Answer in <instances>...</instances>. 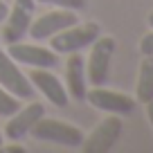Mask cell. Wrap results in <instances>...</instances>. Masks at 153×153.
Wrapping results in <instances>:
<instances>
[{
    "instance_id": "9c48e42d",
    "label": "cell",
    "mask_w": 153,
    "mask_h": 153,
    "mask_svg": "<svg viewBox=\"0 0 153 153\" xmlns=\"http://www.w3.org/2000/svg\"><path fill=\"white\" fill-rule=\"evenodd\" d=\"M79 20V11H72V9H59V7H52L50 11H45L43 16H36L29 25V36L34 41H48L50 36H54L56 32L65 29L68 25L76 23Z\"/></svg>"
},
{
    "instance_id": "30bf717a",
    "label": "cell",
    "mask_w": 153,
    "mask_h": 153,
    "mask_svg": "<svg viewBox=\"0 0 153 153\" xmlns=\"http://www.w3.org/2000/svg\"><path fill=\"white\" fill-rule=\"evenodd\" d=\"M43 115H45V106L41 104V101L27 99V104H25V106H18V110L9 115V120H7V124H5L2 135H5L9 142H20L25 135H29L32 126L36 124Z\"/></svg>"
},
{
    "instance_id": "277c9868",
    "label": "cell",
    "mask_w": 153,
    "mask_h": 153,
    "mask_svg": "<svg viewBox=\"0 0 153 153\" xmlns=\"http://www.w3.org/2000/svg\"><path fill=\"white\" fill-rule=\"evenodd\" d=\"M122 131H124V124L120 115H106L90 133L83 135V142L79 149L83 153H108L122 137Z\"/></svg>"
},
{
    "instance_id": "3957f363",
    "label": "cell",
    "mask_w": 153,
    "mask_h": 153,
    "mask_svg": "<svg viewBox=\"0 0 153 153\" xmlns=\"http://www.w3.org/2000/svg\"><path fill=\"white\" fill-rule=\"evenodd\" d=\"M115 52H117V41L113 36H106V34H101L90 45V54L86 59L88 86H106Z\"/></svg>"
},
{
    "instance_id": "8fae6325",
    "label": "cell",
    "mask_w": 153,
    "mask_h": 153,
    "mask_svg": "<svg viewBox=\"0 0 153 153\" xmlns=\"http://www.w3.org/2000/svg\"><path fill=\"white\" fill-rule=\"evenodd\" d=\"M0 86L9 90L14 97H18L20 101H27L34 97V88L29 83L27 74L20 70V65L7 54V50L0 48Z\"/></svg>"
},
{
    "instance_id": "6da1fadb",
    "label": "cell",
    "mask_w": 153,
    "mask_h": 153,
    "mask_svg": "<svg viewBox=\"0 0 153 153\" xmlns=\"http://www.w3.org/2000/svg\"><path fill=\"white\" fill-rule=\"evenodd\" d=\"M101 36V25L95 20H86V23H72L65 29L56 32L54 36L48 38L50 50H54L56 54H72L81 52V50L90 48L97 38Z\"/></svg>"
},
{
    "instance_id": "9a60e30c",
    "label": "cell",
    "mask_w": 153,
    "mask_h": 153,
    "mask_svg": "<svg viewBox=\"0 0 153 153\" xmlns=\"http://www.w3.org/2000/svg\"><path fill=\"white\" fill-rule=\"evenodd\" d=\"M34 2H41V5H48V7H59V9H72V11H81L88 5V0H34Z\"/></svg>"
},
{
    "instance_id": "7a4b0ae2",
    "label": "cell",
    "mask_w": 153,
    "mask_h": 153,
    "mask_svg": "<svg viewBox=\"0 0 153 153\" xmlns=\"http://www.w3.org/2000/svg\"><path fill=\"white\" fill-rule=\"evenodd\" d=\"M34 140L38 142H48V144H56V146H65V149H79L83 142V131L79 126L70 124L65 120H56V117H48L43 115L29 131Z\"/></svg>"
},
{
    "instance_id": "ba28073f",
    "label": "cell",
    "mask_w": 153,
    "mask_h": 153,
    "mask_svg": "<svg viewBox=\"0 0 153 153\" xmlns=\"http://www.w3.org/2000/svg\"><path fill=\"white\" fill-rule=\"evenodd\" d=\"M27 79H29V83H32L34 92H41L52 106L63 108V106L70 104V95H68V90H65V83H63L50 68H32Z\"/></svg>"
},
{
    "instance_id": "8992f818",
    "label": "cell",
    "mask_w": 153,
    "mask_h": 153,
    "mask_svg": "<svg viewBox=\"0 0 153 153\" xmlns=\"http://www.w3.org/2000/svg\"><path fill=\"white\" fill-rule=\"evenodd\" d=\"M34 0H14L7 18L2 20V43L9 45L16 41H23L29 32V25L34 20Z\"/></svg>"
},
{
    "instance_id": "d6986e66",
    "label": "cell",
    "mask_w": 153,
    "mask_h": 153,
    "mask_svg": "<svg viewBox=\"0 0 153 153\" xmlns=\"http://www.w3.org/2000/svg\"><path fill=\"white\" fill-rule=\"evenodd\" d=\"M7 14H9V7H7V2H2V0H0V23L7 18Z\"/></svg>"
},
{
    "instance_id": "5b68a950",
    "label": "cell",
    "mask_w": 153,
    "mask_h": 153,
    "mask_svg": "<svg viewBox=\"0 0 153 153\" xmlns=\"http://www.w3.org/2000/svg\"><path fill=\"white\" fill-rule=\"evenodd\" d=\"M92 108L101 110L106 115H131L137 106L135 97L126 95V92H117V90H110L106 86H88L86 90V99Z\"/></svg>"
},
{
    "instance_id": "44dd1931",
    "label": "cell",
    "mask_w": 153,
    "mask_h": 153,
    "mask_svg": "<svg viewBox=\"0 0 153 153\" xmlns=\"http://www.w3.org/2000/svg\"><path fill=\"white\" fill-rule=\"evenodd\" d=\"M5 144V135H2V131H0V146Z\"/></svg>"
},
{
    "instance_id": "ac0fdd59",
    "label": "cell",
    "mask_w": 153,
    "mask_h": 153,
    "mask_svg": "<svg viewBox=\"0 0 153 153\" xmlns=\"http://www.w3.org/2000/svg\"><path fill=\"white\" fill-rule=\"evenodd\" d=\"M144 110H146V120H149V124H151V128H153V99L144 104Z\"/></svg>"
},
{
    "instance_id": "2e32d148",
    "label": "cell",
    "mask_w": 153,
    "mask_h": 153,
    "mask_svg": "<svg viewBox=\"0 0 153 153\" xmlns=\"http://www.w3.org/2000/svg\"><path fill=\"white\" fill-rule=\"evenodd\" d=\"M140 52L144 56H153V29H149L142 38H140Z\"/></svg>"
},
{
    "instance_id": "5bb4252c",
    "label": "cell",
    "mask_w": 153,
    "mask_h": 153,
    "mask_svg": "<svg viewBox=\"0 0 153 153\" xmlns=\"http://www.w3.org/2000/svg\"><path fill=\"white\" fill-rule=\"evenodd\" d=\"M20 106V99L18 97H14L9 90H5V88L0 86V117H9L11 113H16Z\"/></svg>"
},
{
    "instance_id": "4fadbf2b",
    "label": "cell",
    "mask_w": 153,
    "mask_h": 153,
    "mask_svg": "<svg viewBox=\"0 0 153 153\" xmlns=\"http://www.w3.org/2000/svg\"><path fill=\"white\" fill-rule=\"evenodd\" d=\"M153 99V56H144L135 79V101L146 104Z\"/></svg>"
},
{
    "instance_id": "ffe728a7",
    "label": "cell",
    "mask_w": 153,
    "mask_h": 153,
    "mask_svg": "<svg viewBox=\"0 0 153 153\" xmlns=\"http://www.w3.org/2000/svg\"><path fill=\"white\" fill-rule=\"evenodd\" d=\"M146 23H149V27H151V29H153V11H151V14H149V18H146Z\"/></svg>"
},
{
    "instance_id": "52a82bcc",
    "label": "cell",
    "mask_w": 153,
    "mask_h": 153,
    "mask_svg": "<svg viewBox=\"0 0 153 153\" xmlns=\"http://www.w3.org/2000/svg\"><path fill=\"white\" fill-rule=\"evenodd\" d=\"M7 54L18 65H25V68H50V70H54L59 65V54L38 43L16 41V43L7 45Z\"/></svg>"
},
{
    "instance_id": "e0dca14e",
    "label": "cell",
    "mask_w": 153,
    "mask_h": 153,
    "mask_svg": "<svg viewBox=\"0 0 153 153\" xmlns=\"http://www.w3.org/2000/svg\"><path fill=\"white\" fill-rule=\"evenodd\" d=\"M0 151L2 153H27V149L25 146H20V144H16V142H11V144H2V146H0Z\"/></svg>"
},
{
    "instance_id": "7c38bea8",
    "label": "cell",
    "mask_w": 153,
    "mask_h": 153,
    "mask_svg": "<svg viewBox=\"0 0 153 153\" xmlns=\"http://www.w3.org/2000/svg\"><path fill=\"white\" fill-rule=\"evenodd\" d=\"M65 90L70 99L83 101L88 90V76H86V61L79 52L65 54Z\"/></svg>"
}]
</instances>
